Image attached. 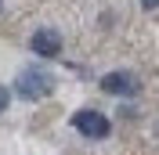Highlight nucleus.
Here are the masks:
<instances>
[{
    "mask_svg": "<svg viewBox=\"0 0 159 155\" xmlns=\"http://www.w3.org/2000/svg\"><path fill=\"white\" fill-rule=\"evenodd\" d=\"M72 130H80L83 137H90V141H105V137L112 134V123L101 112H94V108H80L76 116H72Z\"/></svg>",
    "mask_w": 159,
    "mask_h": 155,
    "instance_id": "obj_1",
    "label": "nucleus"
},
{
    "mask_svg": "<svg viewBox=\"0 0 159 155\" xmlns=\"http://www.w3.org/2000/svg\"><path fill=\"white\" fill-rule=\"evenodd\" d=\"M15 90H18L25 101H43V97L54 90V79H51L47 72H36V69H29V72H22V76L15 79Z\"/></svg>",
    "mask_w": 159,
    "mask_h": 155,
    "instance_id": "obj_2",
    "label": "nucleus"
},
{
    "mask_svg": "<svg viewBox=\"0 0 159 155\" xmlns=\"http://www.w3.org/2000/svg\"><path fill=\"white\" fill-rule=\"evenodd\" d=\"M101 90L105 94H119V97H134L141 90V83H138L134 72H109V76L101 79Z\"/></svg>",
    "mask_w": 159,
    "mask_h": 155,
    "instance_id": "obj_3",
    "label": "nucleus"
},
{
    "mask_svg": "<svg viewBox=\"0 0 159 155\" xmlns=\"http://www.w3.org/2000/svg\"><path fill=\"white\" fill-rule=\"evenodd\" d=\"M29 47L36 51L40 58H58V51H61V36L54 29H36L29 40Z\"/></svg>",
    "mask_w": 159,
    "mask_h": 155,
    "instance_id": "obj_4",
    "label": "nucleus"
},
{
    "mask_svg": "<svg viewBox=\"0 0 159 155\" xmlns=\"http://www.w3.org/2000/svg\"><path fill=\"white\" fill-rule=\"evenodd\" d=\"M7 105H11V94H7V87H0V112H7Z\"/></svg>",
    "mask_w": 159,
    "mask_h": 155,
    "instance_id": "obj_5",
    "label": "nucleus"
},
{
    "mask_svg": "<svg viewBox=\"0 0 159 155\" xmlns=\"http://www.w3.org/2000/svg\"><path fill=\"white\" fill-rule=\"evenodd\" d=\"M141 7H148V11H152V7H159V0H141Z\"/></svg>",
    "mask_w": 159,
    "mask_h": 155,
    "instance_id": "obj_6",
    "label": "nucleus"
}]
</instances>
